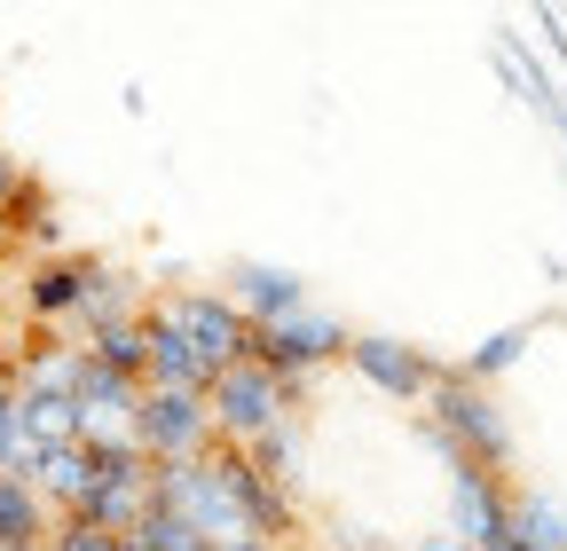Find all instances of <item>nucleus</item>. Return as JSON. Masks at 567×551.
Wrapping results in <instances>:
<instances>
[{"label": "nucleus", "instance_id": "obj_1", "mask_svg": "<svg viewBox=\"0 0 567 551\" xmlns=\"http://www.w3.org/2000/svg\"><path fill=\"white\" fill-rule=\"evenodd\" d=\"M425 449H442V457H465V465H488V472H513V418L496 409L488 386L457 378L442 363L434 394H425Z\"/></svg>", "mask_w": 567, "mask_h": 551}, {"label": "nucleus", "instance_id": "obj_2", "mask_svg": "<svg viewBox=\"0 0 567 551\" xmlns=\"http://www.w3.org/2000/svg\"><path fill=\"white\" fill-rule=\"evenodd\" d=\"M205 418H213V441H260L268 426H284V418H300V386L292 378H276V371H260V363H229L221 378L205 386Z\"/></svg>", "mask_w": 567, "mask_h": 551}, {"label": "nucleus", "instance_id": "obj_3", "mask_svg": "<svg viewBox=\"0 0 567 551\" xmlns=\"http://www.w3.org/2000/svg\"><path fill=\"white\" fill-rule=\"evenodd\" d=\"M347 339H354V331H347L339 315L300 308V315H284V323H252V339H245V363H260V371H276V378L308 386V371L347 363Z\"/></svg>", "mask_w": 567, "mask_h": 551}, {"label": "nucleus", "instance_id": "obj_4", "mask_svg": "<svg viewBox=\"0 0 567 551\" xmlns=\"http://www.w3.org/2000/svg\"><path fill=\"white\" fill-rule=\"evenodd\" d=\"M151 315H166L189 347H197V363L221 378L229 363H245V339H252V323L229 308V292H205V284H166L158 300H151Z\"/></svg>", "mask_w": 567, "mask_h": 551}, {"label": "nucleus", "instance_id": "obj_5", "mask_svg": "<svg viewBox=\"0 0 567 551\" xmlns=\"http://www.w3.org/2000/svg\"><path fill=\"white\" fill-rule=\"evenodd\" d=\"M126 441L151 457V465H189L213 449V418H205V394H166V386H142L134 394V426Z\"/></svg>", "mask_w": 567, "mask_h": 551}, {"label": "nucleus", "instance_id": "obj_6", "mask_svg": "<svg viewBox=\"0 0 567 551\" xmlns=\"http://www.w3.org/2000/svg\"><path fill=\"white\" fill-rule=\"evenodd\" d=\"M347 371L371 378L386 402L417 409L425 394H434V378H442V355L410 347V339H394V331H354V339H347Z\"/></svg>", "mask_w": 567, "mask_h": 551}, {"label": "nucleus", "instance_id": "obj_7", "mask_svg": "<svg viewBox=\"0 0 567 551\" xmlns=\"http://www.w3.org/2000/svg\"><path fill=\"white\" fill-rule=\"evenodd\" d=\"M450 465V536H465L473 551H496L513 543V480L488 472V465H465V457H442Z\"/></svg>", "mask_w": 567, "mask_h": 551}, {"label": "nucleus", "instance_id": "obj_8", "mask_svg": "<svg viewBox=\"0 0 567 551\" xmlns=\"http://www.w3.org/2000/svg\"><path fill=\"white\" fill-rule=\"evenodd\" d=\"M95 276H103V260H95V252H48V260H32V268H24V315H32V323H48V331H55V323H71Z\"/></svg>", "mask_w": 567, "mask_h": 551}, {"label": "nucleus", "instance_id": "obj_9", "mask_svg": "<svg viewBox=\"0 0 567 551\" xmlns=\"http://www.w3.org/2000/svg\"><path fill=\"white\" fill-rule=\"evenodd\" d=\"M229 308L245 323H284V315L308 308V284H300L292 268H276V260H237L229 268Z\"/></svg>", "mask_w": 567, "mask_h": 551}, {"label": "nucleus", "instance_id": "obj_10", "mask_svg": "<svg viewBox=\"0 0 567 551\" xmlns=\"http://www.w3.org/2000/svg\"><path fill=\"white\" fill-rule=\"evenodd\" d=\"M87 489H95V449H87V441L48 449V457H40V472H32V497L48 505V520H71V512L87 505Z\"/></svg>", "mask_w": 567, "mask_h": 551}, {"label": "nucleus", "instance_id": "obj_11", "mask_svg": "<svg viewBox=\"0 0 567 551\" xmlns=\"http://www.w3.org/2000/svg\"><path fill=\"white\" fill-rule=\"evenodd\" d=\"M142 331H151V371H142V386H166V394H205L213 386V371L197 363V347H189L166 315L142 308Z\"/></svg>", "mask_w": 567, "mask_h": 551}, {"label": "nucleus", "instance_id": "obj_12", "mask_svg": "<svg viewBox=\"0 0 567 551\" xmlns=\"http://www.w3.org/2000/svg\"><path fill=\"white\" fill-rule=\"evenodd\" d=\"M142 512H151V465H134V472H103L95 489H87V505L71 512V520H87V528H103V536H126Z\"/></svg>", "mask_w": 567, "mask_h": 551}, {"label": "nucleus", "instance_id": "obj_13", "mask_svg": "<svg viewBox=\"0 0 567 551\" xmlns=\"http://www.w3.org/2000/svg\"><path fill=\"white\" fill-rule=\"evenodd\" d=\"M496 63H505V87H513V95H528V103H536L544 118H559V111H567V95L551 87V72H544V63H536V48H528V32H513V24H505V32H496Z\"/></svg>", "mask_w": 567, "mask_h": 551}, {"label": "nucleus", "instance_id": "obj_14", "mask_svg": "<svg viewBox=\"0 0 567 551\" xmlns=\"http://www.w3.org/2000/svg\"><path fill=\"white\" fill-rule=\"evenodd\" d=\"M80 347H87V363H103V371H111V378H126V386H142V371H151V331H142V315L87 331Z\"/></svg>", "mask_w": 567, "mask_h": 551}, {"label": "nucleus", "instance_id": "obj_15", "mask_svg": "<svg viewBox=\"0 0 567 551\" xmlns=\"http://www.w3.org/2000/svg\"><path fill=\"white\" fill-rule=\"evenodd\" d=\"M513 543L520 551H567V497L559 489H513Z\"/></svg>", "mask_w": 567, "mask_h": 551}, {"label": "nucleus", "instance_id": "obj_16", "mask_svg": "<svg viewBox=\"0 0 567 551\" xmlns=\"http://www.w3.org/2000/svg\"><path fill=\"white\" fill-rule=\"evenodd\" d=\"M0 543L9 551H40L48 543V505L32 497V480H9V472H0Z\"/></svg>", "mask_w": 567, "mask_h": 551}, {"label": "nucleus", "instance_id": "obj_17", "mask_svg": "<svg viewBox=\"0 0 567 551\" xmlns=\"http://www.w3.org/2000/svg\"><path fill=\"white\" fill-rule=\"evenodd\" d=\"M245 465H252L260 480H276V489H292V480H300V418H284V426H268L260 441H245Z\"/></svg>", "mask_w": 567, "mask_h": 551}, {"label": "nucleus", "instance_id": "obj_18", "mask_svg": "<svg viewBox=\"0 0 567 551\" xmlns=\"http://www.w3.org/2000/svg\"><path fill=\"white\" fill-rule=\"evenodd\" d=\"M528 339H536L528 323H505V331H488V339H481V347H473L465 363H450V371H457V378H473V386H488L496 371H513V363L528 355Z\"/></svg>", "mask_w": 567, "mask_h": 551}, {"label": "nucleus", "instance_id": "obj_19", "mask_svg": "<svg viewBox=\"0 0 567 551\" xmlns=\"http://www.w3.org/2000/svg\"><path fill=\"white\" fill-rule=\"evenodd\" d=\"M40 551H118V536H103L87 520H48V543Z\"/></svg>", "mask_w": 567, "mask_h": 551}, {"label": "nucleus", "instance_id": "obj_20", "mask_svg": "<svg viewBox=\"0 0 567 551\" xmlns=\"http://www.w3.org/2000/svg\"><path fill=\"white\" fill-rule=\"evenodd\" d=\"M17 434H24V426H17V394H0V465H9V449H17Z\"/></svg>", "mask_w": 567, "mask_h": 551}, {"label": "nucleus", "instance_id": "obj_21", "mask_svg": "<svg viewBox=\"0 0 567 551\" xmlns=\"http://www.w3.org/2000/svg\"><path fill=\"white\" fill-rule=\"evenodd\" d=\"M24 189V158H9V150H0V205H9Z\"/></svg>", "mask_w": 567, "mask_h": 551}, {"label": "nucleus", "instance_id": "obj_22", "mask_svg": "<svg viewBox=\"0 0 567 551\" xmlns=\"http://www.w3.org/2000/svg\"><path fill=\"white\" fill-rule=\"evenodd\" d=\"M536 24H544V40H551V55H559V63H567V17H551V9H544V17H536Z\"/></svg>", "mask_w": 567, "mask_h": 551}, {"label": "nucleus", "instance_id": "obj_23", "mask_svg": "<svg viewBox=\"0 0 567 551\" xmlns=\"http://www.w3.org/2000/svg\"><path fill=\"white\" fill-rule=\"evenodd\" d=\"M0 394H17V355H9V331H0Z\"/></svg>", "mask_w": 567, "mask_h": 551}, {"label": "nucleus", "instance_id": "obj_24", "mask_svg": "<svg viewBox=\"0 0 567 551\" xmlns=\"http://www.w3.org/2000/svg\"><path fill=\"white\" fill-rule=\"evenodd\" d=\"M417 551H473L465 536H434V543H417Z\"/></svg>", "mask_w": 567, "mask_h": 551}, {"label": "nucleus", "instance_id": "obj_25", "mask_svg": "<svg viewBox=\"0 0 567 551\" xmlns=\"http://www.w3.org/2000/svg\"><path fill=\"white\" fill-rule=\"evenodd\" d=\"M229 551H276V543H260V536H245V543H229Z\"/></svg>", "mask_w": 567, "mask_h": 551}, {"label": "nucleus", "instance_id": "obj_26", "mask_svg": "<svg viewBox=\"0 0 567 551\" xmlns=\"http://www.w3.org/2000/svg\"><path fill=\"white\" fill-rule=\"evenodd\" d=\"M559 134H567V111H559Z\"/></svg>", "mask_w": 567, "mask_h": 551}, {"label": "nucleus", "instance_id": "obj_27", "mask_svg": "<svg viewBox=\"0 0 567 551\" xmlns=\"http://www.w3.org/2000/svg\"><path fill=\"white\" fill-rule=\"evenodd\" d=\"M284 551H300V543H284Z\"/></svg>", "mask_w": 567, "mask_h": 551}, {"label": "nucleus", "instance_id": "obj_28", "mask_svg": "<svg viewBox=\"0 0 567 551\" xmlns=\"http://www.w3.org/2000/svg\"><path fill=\"white\" fill-rule=\"evenodd\" d=\"M0 551H9V543H0Z\"/></svg>", "mask_w": 567, "mask_h": 551}]
</instances>
